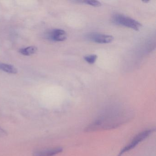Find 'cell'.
<instances>
[{"mask_svg":"<svg viewBox=\"0 0 156 156\" xmlns=\"http://www.w3.org/2000/svg\"><path fill=\"white\" fill-rule=\"evenodd\" d=\"M129 119L128 114L117 111L102 114L86 128L87 132L109 129L119 126Z\"/></svg>","mask_w":156,"mask_h":156,"instance_id":"cell-1","label":"cell"},{"mask_svg":"<svg viewBox=\"0 0 156 156\" xmlns=\"http://www.w3.org/2000/svg\"><path fill=\"white\" fill-rule=\"evenodd\" d=\"M112 21L116 24L125 26L136 31L139 30L142 26L141 23L136 20L119 13H116L113 15Z\"/></svg>","mask_w":156,"mask_h":156,"instance_id":"cell-2","label":"cell"},{"mask_svg":"<svg viewBox=\"0 0 156 156\" xmlns=\"http://www.w3.org/2000/svg\"><path fill=\"white\" fill-rule=\"evenodd\" d=\"M154 130V129H149L147 130H144V131H142V132H140V133L138 134L133 139L131 142L127 146L125 147L121 151L120 153L119 154L118 156H121L123 153L129 151L135 147L140 142H141V141L145 139Z\"/></svg>","mask_w":156,"mask_h":156,"instance_id":"cell-3","label":"cell"},{"mask_svg":"<svg viewBox=\"0 0 156 156\" xmlns=\"http://www.w3.org/2000/svg\"><path fill=\"white\" fill-rule=\"evenodd\" d=\"M86 37L90 41L99 44L110 43L114 40L113 36L98 33H91L87 34Z\"/></svg>","mask_w":156,"mask_h":156,"instance_id":"cell-4","label":"cell"},{"mask_svg":"<svg viewBox=\"0 0 156 156\" xmlns=\"http://www.w3.org/2000/svg\"><path fill=\"white\" fill-rule=\"evenodd\" d=\"M49 37L51 40L55 41H63L67 38V34L64 30L54 29L49 34Z\"/></svg>","mask_w":156,"mask_h":156,"instance_id":"cell-5","label":"cell"},{"mask_svg":"<svg viewBox=\"0 0 156 156\" xmlns=\"http://www.w3.org/2000/svg\"><path fill=\"white\" fill-rule=\"evenodd\" d=\"M62 148L60 147L46 149L36 151L33 156H54L62 152Z\"/></svg>","mask_w":156,"mask_h":156,"instance_id":"cell-6","label":"cell"},{"mask_svg":"<svg viewBox=\"0 0 156 156\" xmlns=\"http://www.w3.org/2000/svg\"><path fill=\"white\" fill-rule=\"evenodd\" d=\"M0 70L10 74L17 73L18 69L13 66L0 63Z\"/></svg>","mask_w":156,"mask_h":156,"instance_id":"cell-7","label":"cell"},{"mask_svg":"<svg viewBox=\"0 0 156 156\" xmlns=\"http://www.w3.org/2000/svg\"><path fill=\"white\" fill-rule=\"evenodd\" d=\"M38 51V48L35 46H30L25 48H22L20 50V52L22 55L29 56L34 54Z\"/></svg>","mask_w":156,"mask_h":156,"instance_id":"cell-8","label":"cell"},{"mask_svg":"<svg viewBox=\"0 0 156 156\" xmlns=\"http://www.w3.org/2000/svg\"><path fill=\"white\" fill-rule=\"evenodd\" d=\"M97 55H86L84 57V59L86 62H87L90 64H93L95 62L97 59Z\"/></svg>","mask_w":156,"mask_h":156,"instance_id":"cell-9","label":"cell"},{"mask_svg":"<svg viewBox=\"0 0 156 156\" xmlns=\"http://www.w3.org/2000/svg\"><path fill=\"white\" fill-rule=\"evenodd\" d=\"M82 2L87 4V5H91V6H93V7H100L102 5L99 1H94V0H86V1H84Z\"/></svg>","mask_w":156,"mask_h":156,"instance_id":"cell-10","label":"cell"},{"mask_svg":"<svg viewBox=\"0 0 156 156\" xmlns=\"http://www.w3.org/2000/svg\"><path fill=\"white\" fill-rule=\"evenodd\" d=\"M143 2H144V3H148V2H149V1H143Z\"/></svg>","mask_w":156,"mask_h":156,"instance_id":"cell-11","label":"cell"}]
</instances>
